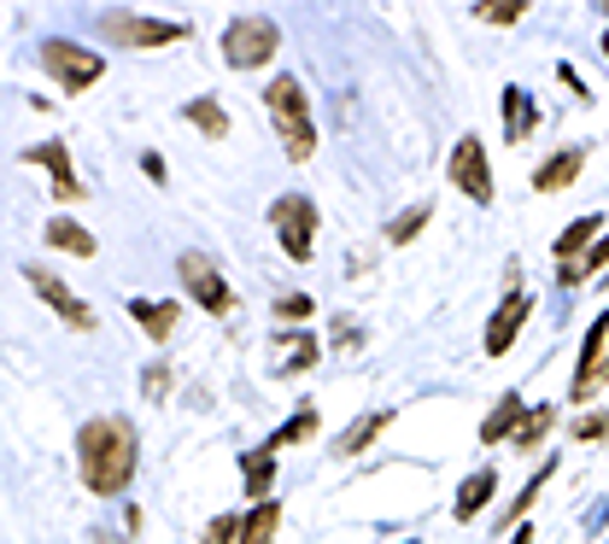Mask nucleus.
I'll return each instance as SVG.
<instances>
[{
  "label": "nucleus",
  "instance_id": "33",
  "mask_svg": "<svg viewBox=\"0 0 609 544\" xmlns=\"http://www.w3.org/2000/svg\"><path fill=\"white\" fill-rule=\"evenodd\" d=\"M481 19H493V24H516V19H521V7H493V12H481Z\"/></svg>",
  "mask_w": 609,
  "mask_h": 544
},
{
  "label": "nucleus",
  "instance_id": "21",
  "mask_svg": "<svg viewBox=\"0 0 609 544\" xmlns=\"http://www.w3.org/2000/svg\"><path fill=\"white\" fill-rule=\"evenodd\" d=\"M246 491H252V498H258L264 504V491H269V481H276V451H252L246 456Z\"/></svg>",
  "mask_w": 609,
  "mask_h": 544
},
{
  "label": "nucleus",
  "instance_id": "3",
  "mask_svg": "<svg viewBox=\"0 0 609 544\" xmlns=\"http://www.w3.org/2000/svg\"><path fill=\"white\" fill-rule=\"evenodd\" d=\"M276 47H281V30L269 19H234L223 30V59L234 71H258V65L276 59Z\"/></svg>",
  "mask_w": 609,
  "mask_h": 544
},
{
  "label": "nucleus",
  "instance_id": "27",
  "mask_svg": "<svg viewBox=\"0 0 609 544\" xmlns=\"http://www.w3.org/2000/svg\"><path fill=\"white\" fill-rule=\"evenodd\" d=\"M141 393H147V398H164V393H171V369H164V363H152L147 375H141Z\"/></svg>",
  "mask_w": 609,
  "mask_h": 544
},
{
  "label": "nucleus",
  "instance_id": "23",
  "mask_svg": "<svg viewBox=\"0 0 609 544\" xmlns=\"http://www.w3.org/2000/svg\"><path fill=\"white\" fill-rule=\"evenodd\" d=\"M428 206H416V211H404V217H393V223H387V241L393 246H404V241H416V229H428Z\"/></svg>",
  "mask_w": 609,
  "mask_h": 544
},
{
  "label": "nucleus",
  "instance_id": "29",
  "mask_svg": "<svg viewBox=\"0 0 609 544\" xmlns=\"http://www.w3.org/2000/svg\"><path fill=\"white\" fill-rule=\"evenodd\" d=\"M545 481H551V468H539V474H533V481H528V491H521V498L510 504V516H528V504L539 498V486H545Z\"/></svg>",
  "mask_w": 609,
  "mask_h": 544
},
{
  "label": "nucleus",
  "instance_id": "35",
  "mask_svg": "<svg viewBox=\"0 0 609 544\" xmlns=\"http://www.w3.org/2000/svg\"><path fill=\"white\" fill-rule=\"evenodd\" d=\"M510 544H533V526H521V533H516Z\"/></svg>",
  "mask_w": 609,
  "mask_h": 544
},
{
  "label": "nucleus",
  "instance_id": "30",
  "mask_svg": "<svg viewBox=\"0 0 609 544\" xmlns=\"http://www.w3.org/2000/svg\"><path fill=\"white\" fill-rule=\"evenodd\" d=\"M276 316H311V299H304V293H287V299H276Z\"/></svg>",
  "mask_w": 609,
  "mask_h": 544
},
{
  "label": "nucleus",
  "instance_id": "1",
  "mask_svg": "<svg viewBox=\"0 0 609 544\" xmlns=\"http://www.w3.org/2000/svg\"><path fill=\"white\" fill-rule=\"evenodd\" d=\"M77 456H82V486L100 491V498H117L135 481V463H141V433L124 416H94L77 433Z\"/></svg>",
  "mask_w": 609,
  "mask_h": 544
},
{
  "label": "nucleus",
  "instance_id": "34",
  "mask_svg": "<svg viewBox=\"0 0 609 544\" xmlns=\"http://www.w3.org/2000/svg\"><path fill=\"white\" fill-rule=\"evenodd\" d=\"M141 170H147L152 182H164V159H159V152H147V159H141Z\"/></svg>",
  "mask_w": 609,
  "mask_h": 544
},
{
  "label": "nucleus",
  "instance_id": "32",
  "mask_svg": "<svg viewBox=\"0 0 609 544\" xmlns=\"http://www.w3.org/2000/svg\"><path fill=\"white\" fill-rule=\"evenodd\" d=\"M604 264H609V241H598V246L586 252V264H574V269H581V276H586V269H604Z\"/></svg>",
  "mask_w": 609,
  "mask_h": 544
},
{
  "label": "nucleus",
  "instance_id": "25",
  "mask_svg": "<svg viewBox=\"0 0 609 544\" xmlns=\"http://www.w3.org/2000/svg\"><path fill=\"white\" fill-rule=\"evenodd\" d=\"M598 229H604L598 217H581V223H568V234H563V241H556V258L568 264L574 252H581V246H586V241H591V234H598Z\"/></svg>",
  "mask_w": 609,
  "mask_h": 544
},
{
  "label": "nucleus",
  "instance_id": "12",
  "mask_svg": "<svg viewBox=\"0 0 609 544\" xmlns=\"http://www.w3.org/2000/svg\"><path fill=\"white\" fill-rule=\"evenodd\" d=\"M129 316L147 328V339H171L176 322H182V304H171V299H129Z\"/></svg>",
  "mask_w": 609,
  "mask_h": 544
},
{
  "label": "nucleus",
  "instance_id": "13",
  "mask_svg": "<svg viewBox=\"0 0 609 544\" xmlns=\"http://www.w3.org/2000/svg\"><path fill=\"white\" fill-rule=\"evenodd\" d=\"M581 164H586V152H581V147L556 152V159H545V164H539V170H533V188H539V194H563V188H568V182H574V176H581Z\"/></svg>",
  "mask_w": 609,
  "mask_h": 544
},
{
  "label": "nucleus",
  "instance_id": "11",
  "mask_svg": "<svg viewBox=\"0 0 609 544\" xmlns=\"http://www.w3.org/2000/svg\"><path fill=\"white\" fill-rule=\"evenodd\" d=\"M528 311H533V299L528 293H510L498 304V316H493V328H486V351L493 357H504L516 346V334H521V322H528Z\"/></svg>",
  "mask_w": 609,
  "mask_h": 544
},
{
  "label": "nucleus",
  "instance_id": "14",
  "mask_svg": "<svg viewBox=\"0 0 609 544\" xmlns=\"http://www.w3.org/2000/svg\"><path fill=\"white\" fill-rule=\"evenodd\" d=\"M604 339H609V316H598L586 328V346H581V375H574V398H586L598 386V357H604Z\"/></svg>",
  "mask_w": 609,
  "mask_h": 544
},
{
  "label": "nucleus",
  "instance_id": "31",
  "mask_svg": "<svg viewBox=\"0 0 609 544\" xmlns=\"http://www.w3.org/2000/svg\"><path fill=\"white\" fill-rule=\"evenodd\" d=\"M574 433H581V439H604V433H609V416H586Z\"/></svg>",
  "mask_w": 609,
  "mask_h": 544
},
{
  "label": "nucleus",
  "instance_id": "16",
  "mask_svg": "<svg viewBox=\"0 0 609 544\" xmlns=\"http://www.w3.org/2000/svg\"><path fill=\"white\" fill-rule=\"evenodd\" d=\"M516 421H528V416H521V398H516V393H504V398H498V410L481 421V439H486V445H498V439H516Z\"/></svg>",
  "mask_w": 609,
  "mask_h": 544
},
{
  "label": "nucleus",
  "instance_id": "8",
  "mask_svg": "<svg viewBox=\"0 0 609 544\" xmlns=\"http://www.w3.org/2000/svg\"><path fill=\"white\" fill-rule=\"evenodd\" d=\"M24 281H30V287H36V299H42V304H54V311H59L65 322H71V328H77V334H89V328H100V316H94V311H89V304H82V299H77V293H71V287H65V281H59V276H54V269L30 264V269H24Z\"/></svg>",
  "mask_w": 609,
  "mask_h": 544
},
{
  "label": "nucleus",
  "instance_id": "6",
  "mask_svg": "<svg viewBox=\"0 0 609 544\" xmlns=\"http://www.w3.org/2000/svg\"><path fill=\"white\" fill-rule=\"evenodd\" d=\"M269 223H276V234H281V252L294 264H304L317 252V206L304 194H287V199H276V206H269Z\"/></svg>",
  "mask_w": 609,
  "mask_h": 544
},
{
  "label": "nucleus",
  "instance_id": "19",
  "mask_svg": "<svg viewBox=\"0 0 609 544\" xmlns=\"http://www.w3.org/2000/svg\"><path fill=\"white\" fill-rule=\"evenodd\" d=\"M528 129H533V100L521 94V89H504V135H510V141H521Z\"/></svg>",
  "mask_w": 609,
  "mask_h": 544
},
{
  "label": "nucleus",
  "instance_id": "10",
  "mask_svg": "<svg viewBox=\"0 0 609 544\" xmlns=\"http://www.w3.org/2000/svg\"><path fill=\"white\" fill-rule=\"evenodd\" d=\"M24 164H42V170H54V194L59 199H82L89 188L71 176V152H65V141H42V147H30L24 152Z\"/></svg>",
  "mask_w": 609,
  "mask_h": 544
},
{
  "label": "nucleus",
  "instance_id": "18",
  "mask_svg": "<svg viewBox=\"0 0 609 544\" xmlns=\"http://www.w3.org/2000/svg\"><path fill=\"white\" fill-rule=\"evenodd\" d=\"M493 486H498V474H493V468L469 474V481H463V491H457V521H475V516H481V504L493 498Z\"/></svg>",
  "mask_w": 609,
  "mask_h": 544
},
{
  "label": "nucleus",
  "instance_id": "26",
  "mask_svg": "<svg viewBox=\"0 0 609 544\" xmlns=\"http://www.w3.org/2000/svg\"><path fill=\"white\" fill-rule=\"evenodd\" d=\"M387 421H393V416H364V421H358V428H352V433L341 439V451H364V445H369V439H376V433L387 428Z\"/></svg>",
  "mask_w": 609,
  "mask_h": 544
},
{
  "label": "nucleus",
  "instance_id": "22",
  "mask_svg": "<svg viewBox=\"0 0 609 544\" xmlns=\"http://www.w3.org/2000/svg\"><path fill=\"white\" fill-rule=\"evenodd\" d=\"M317 433V410H299L294 421H287L281 433H269V445L264 451H281V445H299V439H311Z\"/></svg>",
  "mask_w": 609,
  "mask_h": 544
},
{
  "label": "nucleus",
  "instance_id": "2",
  "mask_svg": "<svg viewBox=\"0 0 609 544\" xmlns=\"http://www.w3.org/2000/svg\"><path fill=\"white\" fill-rule=\"evenodd\" d=\"M264 106L269 117H276V129H281V147H287V159L304 164L317 152V129H311V106H304V89L294 77H276L264 89Z\"/></svg>",
  "mask_w": 609,
  "mask_h": 544
},
{
  "label": "nucleus",
  "instance_id": "17",
  "mask_svg": "<svg viewBox=\"0 0 609 544\" xmlns=\"http://www.w3.org/2000/svg\"><path fill=\"white\" fill-rule=\"evenodd\" d=\"M47 241L59 252H71V258H94V234L82 223H71V217H54V223H47Z\"/></svg>",
  "mask_w": 609,
  "mask_h": 544
},
{
  "label": "nucleus",
  "instance_id": "28",
  "mask_svg": "<svg viewBox=\"0 0 609 544\" xmlns=\"http://www.w3.org/2000/svg\"><path fill=\"white\" fill-rule=\"evenodd\" d=\"M234 533H241V516H217V521L206 526V544H229Z\"/></svg>",
  "mask_w": 609,
  "mask_h": 544
},
{
  "label": "nucleus",
  "instance_id": "15",
  "mask_svg": "<svg viewBox=\"0 0 609 544\" xmlns=\"http://www.w3.org/2000/svg\"><path fill=\"white\" fill-rule=\"evenodd\" d=\"M276 526H281V504L276 498L252 504L241 516V544H269V539H276Z\"/></svg>",
  "mask_w": 609,
  "mask_h": 544
},
{
  "label": "nucleus",
  "instance_id": "36",
  "mask_svg": "<svg viewBox=\"0 0 609 544\" xmlns=\"http://www.w3.org/2000/svg\"><path fill=\"white\" fill-rule=\"evenodd\" d=\"M604 59H609V36H604Z\"/></svg>",
  "mask_w": 609,
  "mask_h": 544
},
{
  "label": "nucleus",
  "instance_id": "4",
  "mask_svg": "<svg viewBox=\"0 0 609 544\" xmlns=\"http://www.w3.org/2000/svg\"><path fill=\"white\" fill-rule=\"evenodd\" d=\"M100 36H106L112 47H135V54H147V47H171L182 36V24L141 19V12H100Z\"/></svg>",
  "mask_w": 609,
  "mask_h": 544
},
{
  "label": "nucleus",
  "instance_id": "20",
  "mask_svg": "<svg viewBox=\"0 0 609 544\" xmlns=\"http://www.w3.org/2000/svg\"><path fill=\"white\" fill-rule=\"evenodd\" d=\"M182 117H188V124H199V129L211 135V141H223V135H229V112L217 106V100H188V112H182Z\"/></svg>",
  "mask_w": 609,
  "mask_h": 544
},
{
  "label": "nucleus",
  "instance_id": "5",
  "mask_svg": "<svg viewBox=\"0 0 609 544\" xmlns=\"http://www.w3.org/2000/svg\"><path fill=\"white\" fill-rule=\"evenodd\" d=\"M42 65L59 77L65 94H82L89 82H100V71H106V59H100L94 47H77V42H65V36H54V42L42 47Z\"/></svg>",
  "mask_w": 609,
  "mask_h": 544
},
{
  "label": "nucleus",
  "instance_id": "9",
  "mask_svg": "<svg viewBox=\"0 0 609 544\" xmlns=\"http://www.w3.org/2000/svg\"><path fill=\"white\" fill-rule=\"evenodd\" d=\"M451 182L475 199V206L493 199V170H486V147L475 141V135H463V141H457V152H451Z\"/></svg>",
  "mask_w": 609,
  "mask_h": 544
},
{
  "label": "nucleus",
  "instance_id": "7",
  "mask_svg": "<svg viewBox=\"0 0 609 544\" xmlns=\"http://www.w3.org/2000/svg\"><path fill=\"white\" fill-rule=\"evenodd\" d=\"M176 276H182V287H188V293H194V304H199V311L223 316L229 304H234L229 281L217 276V264L206 258V252H182V258H176Z\"/></svg>",
  "mask_w": 609,
  "mask_h": 544
},
{
  "label": "nucleus",
  "instance_id": "24",
  "mask_svg": "<svg viewBox=\"0 0 609 544\" xmlns=\"http://www.w3.org/2000/svg\"><path fill=\"white\" fill-rule=\"evenodd\" d=\"M551 421H556V410H551V404H539V410H528V421H521V428H516V445H521V451H528V445H539Z\"/></svg>",
  "mask_w": 609,
  "mask_h": 544
}]
</instances>
